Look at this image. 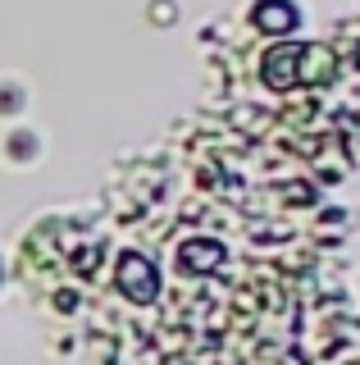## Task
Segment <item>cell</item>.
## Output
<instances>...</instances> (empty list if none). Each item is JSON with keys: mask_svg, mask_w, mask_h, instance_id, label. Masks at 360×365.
I'll list each match as a JSON object with an SVG mask.
<instances>
[{"mask_svg": "<svg viewBox=\"0 0 360 365\" xmlns=\"http://www.w3.org/2000/svg\"><path fill=\"white\" fill-rule=\"evenodd\" d=\"M28 106V87L18 78H0V119H14Z\"/></svg>", "mask_w": 360, "mask_h": 365, "instance_id": "cell-3", "label": "cell"}, {"mask_svg": "<svg viewBox=\"0 0 360 365\" xmlns=\"http://www.w3.org/2000/svg\"><path fill=\"white\" fill-rule=\"evenodd\" d=\"M0 146H5V160H9V165H37V155H41V137L37 133H23V128L9 133Z\"/></svg>", "mask_w": 360, "mask_h": 365, "instance_id": "cell-2", "label": "cell"}, {"mask_svg": "<svg viewBox=\"0 0 360 365\" xmlns=\"http://www.w3.org/2000/svg\"><path fill=\"white\" fill-rule=\"evenodd\" d=\"M119 283H123V292H128V297H137V302H151V292H155V269L146 265L142 256H128V260H123Z\"/></svg>", "mask_w": 360, "mask_h": 365, "instance_id": "cell-1", "label": "cell"}]
</instances>
